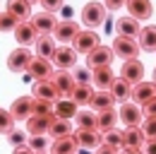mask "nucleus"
Masks as SVG:
<instances>
[{"label":"nucleus","instance_id":"f257e3e1","mask_svg":"<svg viewBox=\"0 0 156 154\" xmlns=\"http://www.w3.org/2000/svg\"><path fill=\"white\" fill-rule=\"evenodd\" d=\"M111 48H113V53H115L118 58H122V60H135V58L139 56V51H142L135 38H127V36H115Z\"/></svg>","mask_w":156,"mask_h":154},{"label":"nucleus","instance_id":"f03ea898","mask_svg":"<svg viewBox=\"0 0 156 154\" xmlns=\"http://www.w3.org/2000/svg\"><path fill=\"white\" fill-rule=\"evenodd\" d=\"M106 5H101V2H87L84 7H82V22L89 27V29H94V27H101L103 22H106Z\"/></svg>","mask_w":156,"mask_h":154},{"label":"nucleus","instance_id":"7ed1b4c3","mask_svg":"<svg viewBox=\"0 0 156 154\" xmlns=\"http://www.w3.org/2000/svg\"><path fill=\"white\" fill-rule=\"evenodd\" d=\"M51 82L55 84V89H58L60 99L72 96L75 87H77V79H75V75H72L70 70H55V72H53V77H51Z\"/></svg>","mask_w":156,"mask_h":154},{"label":"nucleus","instance_id":"20e7f679","mask_svg":"<svg viewBox=\"0 0 156 154\" xmlns=\"http://www.w3.org/2000/svg\"><path fill=\"white\" fill-rule=\"evenodd\" d=\"M118 118L127 125V128H135V125H142V118H144V111L142 106H137L135 101H125L118 111Z\"/></svg>","mask_w":156,"mask_h":154},{"label":"nucleus","instance_id":"39448f33","mask_svg":"<svg viewBox=\"0 0 156 154\" xmlns=\"http://www.w3.org/2000/svg\"><path fill=\"white\" fill-rule=\"evenodd\" d=\"M113 48H108V46H96L89 56H87V65L91 68V70H96V68H111V63H113Z\"/></svg>","mask_w":156,"mask_h":154},{"label":"nucleus","instance_id":"423d86ee","mask_svg":"<svg viewBox=\"0 0 156 154\" xmlns=\"http://www.w3.org/2000/svg\"><path fill=\"white\" fill-rule=\"evenodd\" d=\"M96 46H101V41H98V34L91 31V29L79 31L77 36H75V41H72V48H75L77 53H84V56H89Z\"/></svg>","mask_w":156,"mask_h":154},{"label":"nucleus","instance_id":"0eeeda50","mask_svg":"<svg viewBox=\"0 0 156 154\" xmlns=\"http://www.w3.org/2000/svg\"><path fill=\"white\" fill-rule=\"evenodd\" d=\"M31 60L34 56L27 51V48H15L10 56H7V70H12V72H24V70H29V65H31Z\"/></svg>","mask_w":156,"mask_h":154},{"label":"nucleus","instance_id":"6e6552de","mask_svg":"<svg viewBox=\"0 0 156 154\" xmlns=\"http://www.w3.org/2000/svg\"><path fill=\"white\" fill-rule=\"evenodd\" d=\"M130 99L135 101L137 106L144 108L151 99H156V82H144V79H142L139 84L132 87V96H130Z\"/></svg>","mask_w":156,"mask_h":154},{"label":"nucleus","instance_id":"1a4fd4ad","mask_svg":"<svg viewBox=\"0 0 156 154\" xmlns=\"http://www.w3.org/2000/svg\"><path fill=\"white\" fill-rule=\"evenodd\" d=\"M31 24H34V29L39 31V36H51L53 31H55V27H58V19L53 17V12H39V15H34V17L29 19Z\"/></svg>","mask_w":156,"mask_h":154},{"label":"nucleus","instance_id":"9d476101","mask_svg":"<svg viewBox=\"0 0 156 154\" xmlns=\"http://www.w3.org/2000/svg\"><path fill=\"white\" fill-rule=\"evenodd\" d=\"M10 113L15 120H29L34 116V96H20L12 101L10 106Z\"/></svg>","mask_w":156,"mask_h":154},{"label":"nucleus","instance_id":"9b49d317","mask_svg":"<svg viewBox=\"0 0 156 154\" xmlns=\"http://www.w3.org/2000/svg\"><path fill=\"white\" fill-rule=\"evenodd\" d=\"M51 63H55L58 70H70V68L77 65V51H75L72 46H58Z\"/></svg>","mask_w":156,"mask_h":154},{"label":"nucleus","instance_id":"f8f14e48","mask_svg":"<svg viewBox=\"0 0 156 154\" xmlns=\"http://www.w3.org/2000/svg\"><path fill=\"white\" fill-rule=\"evenodd\" d=\"M79 29L77 22H72V19H62V22H58V27H55V31H53V38H58L60 46H65V43H70V41H75V36H77Z\"/></svg>","mask_w":156,"mask_h":154},{"label":"nucleus","instance_id":"ddd939ff","mask_svg":"<svg viewBox=\"0 0 156 154\" xmlns=\"http://www.w3.org/2000/svg\"><path fill=\"white\" fill-rule=\"evenodd\" d=\"M72 137L77 140V145L82 149H98V145H103V135L98 130H79L72 133Z\"/></svg>","mask_w":156,"mask_h":154},{"label":"nucleus","instance_id":"4468645a","mask_svg":"<svg viewBox=\"0 0 156 154\" xmlns=\"http://www.w3.org/2000/svg\"><path fill=\"white\" fill-rule=\"evenodd\" d=\"M120 77L135 87V84L142 82V77H144V65H142L137 58L135 60H125V63H122V70H120Z\"/></svg>","mask_w":156,"mask_h":154},{"label":"nucleus","instance_id":"2eb2a0df","mask_svg":"<svg viewBox=\"0 0 156 154\" xmlns=\"http://www.w3.org/2000/svg\"><path fill=\"white\" fill-rule=\"evenodd\" d=\"M144 142H147V137L142 133V125L125 128L122 130V149H142Z\"/></svg>","mask_w":156,"mask_h":154},{"label":"nucleus","instance_id":"dca6fc26","mask_svg":"<svg viewBox=\"0 0 156 154\" xmlns=\"http://www.w3.org/2000/svg\"><path fill=\"white\" fill-rule=\"evenodd\" d=\"M27 72L34 77L36 82H41V79H51V77H53V63L46 60V58H34Z\"/></svg>","mask_w":156,"mask_h":154},{"label":"nucleus","instance_id":"f3484780","mask_svg":"<svg viewBox=\"0 0 156 154\" xmlns=\"http://www.w3.org/2000/svg\"><path fill=\"white\" fill-rule=\"evenodd\" d=\"M15 38H17V43H20L22 48H27V46L36 43L39 31L34 29V24H31V22H20V24H17V29H15Z\"/></svg>","mask_w":156,"mask_h":154},{"label":"nucleus","instance_id":"a211bd4d","mask_svg":"<svg viewBox=\"0 0 156 154\" xmlns=\"http://www.w3.org/2000/svg\"><path fill=\"white\" fill-rule=\"evenodd\" d=\"M125 5H127V10H130V17H135L137 22H139V19H149L154 15L151 0H127Z\"/></svg>","mask_w":156,"mask_h":154},{"label":"nucleus","instance_id":"6ab92c4d","mask_svg":"<svg viewBox=\"0 0 156 154\" xmlns=\"http://www.w3.org/2000/svg\"><path fill=\"white\" fill-rule=\"evenodd\" d=\"M55 116H31L27 120V133L29 135H48Z\"/></svg>","mask_w":156,"mask_h":154},{"label":"nucleus","instance_id":"aec40b11","mask_svg":"<svg viewBox=\"0 0 156 154\" xmlns=\"http://www.w3.org/2000/svg\"><path fill=\"white\" fill-rule=\"evenodd\" d=\"M113 104H115V96L111 94L108 89H96L94 96H91V104H89V106L98 113V111H108V108H113Z\"/></svg>","mask_w":156,"mask_h":154},{"label":"nucleus","instance_id":"412c9836","mask_svg":"<svg viewBox=\"0 0 156 154\" xmlns=\"http://www.w3.org/2000/svg\"><path fill=\"white\" fill-rule=\"evenodd\" d=\"M7 12L20 22H29L31 19V2L27 0H7Z\"/></svg>","mask_w":156,"mask_h":154},{"label":"nucleus","instance_id":"4be33fe9","mask_svg":"<svg viewBox=\"0 0 156 154\" xmlns=\"http://www.w3.org/2000/svg\"><path fill=\"white\" fill-rule=\"evenodd\" d=\"M58 89L51 79H41L34 84V99H46V101H58Z\"/></svg>","mask_w":156,"mask_h":154},{"label":"nucleus","instance_id":"5701e85b","mask_svg":"<svg viewBox=\"0 0 156 154\" xmlns=\"http://www.w3.org/2000/svg\"><path fill=\"white\" fill-rule=\"evenodd\" d=\"M79 145L77 140L72 137V135H67V137H58V140H53V145H51V154H77Z\"/></svg>","mask_w":156,"mask_h":154},{"label":"nucleus","instance_id":"b1692460","mask_svg":"<svg viewBox=\"0 0 156 154\" xmlns=\"http://www.w3.org/2000/svg\"><path fill=\"white\" fill-rule=\"evenodd\" d=\"M137 43H139L142 51L154 53V51H156V27H154V24L142 27V31H139V36H137Z\"/></svg>","mask_w":156,"mask_h":154},{"label":"nucleus","instance_id":"393cba45","mask_svg":"<svg viewBox=\"0 0 156 154\" xmlns=\"http://www.w3.org/2000/svg\"><path fill=\"white\" fill-rule=\"evenodd\" d=\"M91 82H94L96 89H111V84L115 82V75H113L111 68H96L91 72Z\"/></svg>","mask_w":156,"mask_h":154},{"label":"nucleus","instance_id":"a878e982","mask_svg":"<svg viewBox=\"0 0 156 154\" xmlns=\"http://www.w3.org/2000/svg\"><path fill=\"white\" fill-rule=\"evenodd\" d=\"M142 27L135 17H120L118 19V36H127V38H135L139 36Z\"/></svg>","mask_w":156,"mask_h":154},{"label":"nucleus","instance_id":"bb28decb","mask_svg":"<svg viewBox=\"0 0 156 154\" xmlns=\"http://www.w3.org/2000/svg\"><path fill=\"white\" fill-rule=\"evenodd\" d=\"M108 92L115 96V101L125 104V101L132 96V84H130V82H125L122 77H115V82L111 84V89H108Z\"/></svg>","mask_w":156,"mask_h":154},{"label":"nucleus","instance_id":"cd10ccee","mask_svg":"<svg viewBox=\"0 0 156 154\" xmlns=\"http://www.w3.org/2000/svg\"><path fill=\"white\" fill-rule=\"evenodd\" d=\"M77 113H79V106L72 99H58V101H55V118L70 120V118H75Z\"/></svg>","mask_w":156,"mask_h":154},{"label":"nucleus","instance_id":"c85d7f7f","mask_svg":"<svg viewBox=\"0 0 156 154\" xmlns=\"http://www.w3.org/2000/svg\"><path fill=\"white\" fill-rule=\"evenodd\" d=\"M55 38L53 36H39L36 38V58H46V60H53L55 53Z\"/></svg>","mask_w":156,"mask_h":154},{"label":"nucleus","instance_id":"c756f323","mask_svg":"<svg viewBox=\"0 0 156 154\" xmlns=\"http://www.w3.org/2000/svg\"><path fill=\"white\" fill-rule=\"evenodd\" d=\"M118 123V113L113 108H108V111H98L96 113V130L98 133H106V130H113Z\"/></svg>","mask_w":156,"mask_h":154},{"label":"nucleus","instance_id":"7c9ffc66","mask_svg":"<svg viewBox=\"0 0 156 154\" xmlns=\"http://www.w3.org/2000/svg\"><path fill=\"white\" fill-rule=\"evenodd\" d=\"M91 96H94V89H91V84H77L70 99H72L77 106H89V104H91Z\"/></svg>","mask_w":156,"mask_h":154},{"label":"nucleus","instance_id":"2f4dec72","mask_svg":"<svg viewBox=\"0 0 156 154\" xmlns=\"http://www.w3.org/2000/svg\"><path fill=\"white\" fill-rule=\"evenodd\" d=\"M48 135H53V140H58V137H67V135H72V123L65 120V118H53V125H51Z\"/></svg>","mask_w":156,"mask_h":154},{"label":"nucleus","instance_id":"473e14b6","mask_svg":"<svg viewBox=\"0 0 156 154\" xmlns=\"http://www.w3.org/2000/svg\"><path fill=\"white\" fill-rule=\"evenodd\" d=\"M75 120H77L79 130H96V113H91V111H79Z\"/></svg>","mask_w":156,"mask_h":154},{"label":"nucleus","instance_id":"72a5a7b5","mask_svg":"<svg viewBox=\"0 0 156 154\" xmlns=\"http://www.w3.org/2000/svg\"><path fill=\"white\" fill-rule=\"evenodd\" d=\"M34 116H55V101L34 99Z\"/></svg>","mask_w":156,"mask_h":154},{"label":"nucleus","instance_id":"f704fd0d","mask_svg":"<svg viewBox=\"0 0 156 154\" xmlns=\"http://www.w3.org/2000/svg\"><path fill=\"white\" fill-rule=\"evenodd\" d=\"M103 135V145H111V147H115V149H122V130H106Z\"/></svg>","mask_w":156,"mask_h":154},{"label":"nucleus","instance_id":"c9c22d12","mask_svg":"<svg viewBox=\"0 0 156 154\" xmlns=\"http://www.w3.org/2000/svg\"><path fill=\"white\" fill-rule=\"evenodd\" d=\"M17 24H20V19L12 17L7 10H5V12H0V31H2V34H5V31H15V29H17Z\"/></svg>","mask_w":156,"mask_h":154},{"label":"nucleus","instance_id":"e433bc0d","mask_svg":"<svg viewBox=\"0 0 156 154\" xmlns=\"http://www.w3.org/2000/svg\"><path fill=\"white\" fill-rule=\"evenodd\" d=\"M12 125H15V118L10 111L0 108V135H10L12 133Z\"/></svg>","mask_w":156,"mask_h":154},{"label":"nucleus","instance_id":"4c0bfd02","mask_svg":"<svg viewBox=\"0 0 156 154\" xmlns=\"http://www.w3.org/2000/svg\"><path fill=\"white\" fill-rule=\"evenodd\" d=\"M27 145H29L36 154H41V152H46V149H48V137H46V135H31Z\"/></svg>","mask_w":156,"mask_h":154},{"label":"nucleus","instance_id":"58836bf2","mask_svg":"<svg viewBox=\"0 0 156 154\" xmlns=\"http://www.w3.org/2000/svg\"><path fill=\"white\" fill-rule=\"evenodd\" d=\"M142 133L147 140H156V118H144L142 123Z\"/></svg>","mask_w":156,"mask_h":154},{"label":"nucleus","instance_id":"ea45409f","mask_svg":"<svg viewBox=\"0 0 156 154\" xmlns=\"http://www.w3.org/2000/svg\"><path fill=\"white\" fill-rule=\"evenodd\" d=\"M72 75H75V79H77V84H89V82H91V72H89L87 68H77Z\"/></svg>","mask_w":156,"mask_h":154},{"label":"nucleus","instance_id":"a19ab883","mask_svg":"<svg viewBox=\"0 0 156 154\" xmlns=\"http://www.w3.org/2000/svg\"><path fill=\"white\" fill-rule=\"evenodd\" d=\"M39 2L43 5V10H46V12H55V10L62 7V0H39Z\"/></svg>","mask_w":156,"mask_h":154},{"label":"nucleus","instance_id":"79ce46f5","mask_svg":"<svg viewBox=\"0 0 156 154\" xmlns=\"http://www.w3.org/2000/svg\"><path fill=\"white\" fill-rule=\"evenodd\" d=\"M7 140H10L15 147H20V145H24V133H20V130H12V133L7 135Z\"/></svg>","mask_w":156,"mask_h":154},{"label":"nucleus","instance_id":"37998d69","mask_svg":"<svg viewBox=\"0 0 156 154\" xmlns=\"http://www.w3.org/2000/svg\"><path fill=\"white\" fill-rule=\"evenodd\" d=\"M144 118H156V99H151L144 106Z\"/></svg>","mask_w":156,"mask_h":154},{"label":"nucleus","instance_id":"c03bdc74","mask_svg":"<svg viewBox=\"0 0 156 154\" xmlns=\"http://www.w3.org/2000/svg\"><path fill=\"white\" fill-rule=\"evenodd\" d=\"M127 0H103V5H106V10H120L122 5H125Z\"/></svg>","mask_w":156,"mask_h":154},{"label":"nucleus","instance_id":"a18cd8bd","mask_svg":"<svg viewBox=\"0 0 156 154\" xmlns=\"http://www.w3.org/2000/svg\"><path fill=\"white\" fill-rule=\"evenodd\" d=\"M94 154H120V149L111 147V145H98V149H96Z\"/></svg>","mask_w":156,"mask_h":154},{"label":"nucleus","instance_id":"49530a36","mask_svg":"<svg viewBox=\"0 0 156 154\" xmlns=\"http://www.w3.org/2000/svg\"><path fill=\"white\" fill-rule=\"evenodd\" d=\"M142 149H144V154H156V140H147Z\"/></svg>","mask_w":156,"mask_h":154},{"label":"nucleus","instance_id":"de8ad7c7","mask_svg":"<svg viewBox=\"0 0 156 154\" xmlns=\"http://www.w3.org/2000/svg\"><path fill=\"white\" fill-rule=\"evenodd\" d=\"M12 154H36V152H34L29 145H20V147H15V152H12Z\"/></svg>","mask_w":156,"mask_h":154},{"label":"nucleus","instance_id":"09e8293b","mask_svg":"<svg viewBox=\"0 0 156 154\" xmlns=\"http://www.w3.org/2000/svg\"><path fill=\"white\" fill-rule=\"evenodd\" d=\"M120 154H144V149H122Z\"/></svg>","mask_w":156,"mask_h":154},{"label":"nucleus","instance_id":"8fccbe9b","mask_svg":"<svg viewBox=\"0 0 156 154\" xmlns=\"http://www.w3.org/2000/svg\"><path fill=\"white\" fill-rule=\"evenodd\" d=\"M154 82H156V68H154Z\"/></svg>","mask_w":156,"mask_h":154},{"label":"nucleus","instance_id":"3c124183","mask_svg":"<svg viewBox=\"0 0 156 154\" xmlns=\"http://www.w3.org/2000/svg\"><path fill=\"white\" fill-rule=\"evenodd\" d=\"M27 2H39V0H27Z\"/></svg>","mask_w":156,"mask_h":154},{"label":"nucleus","instance_id":"603ef678","mask_svg":"<svg viewBox=\"0 0 156 154\" xmlns=\"http://www.w3.org/2000/svg\"><path fill=\"white\" fill-rule=\"evenodd\" d=\"M41 154H51V152H41Z\"/></svg>","mask_w":156,"mask_h":154}]
</instances>
